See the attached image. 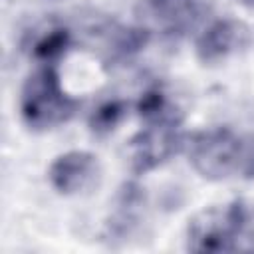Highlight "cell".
<instances>
[{
  "instance_id": "30bf717a",
  "label": "cell",
  "mask_w": 254,
  "mask_h": 254,
  "mask_svg": "<svg viewBox=\"0 0 254 254\" xmlns=\"http://www.w3.org/2000/svg\"><path fill=\"white\" fill-rule=\"evenodd\" d=\"M240 171H242L246 177H254V139H252V143L246 145V149H244V159H242Z\"/></svg>"
},
{
  "instance_id": "52a82bcc",
  "label": "cell",
  "mask_w": 254,
  "mask_h": 254,
  "mask_svg": "<svg viewBox=\"0 0 254 254\" xmlns=\"http://www.w3.org/2000/svg\"><path fill=\"white\" fill-rule=\"evenodd\" d=\"M147 6L157 24L169 34L192 30L204 14V4L200 0H147Z\"/></svg>"
},
{
  "instance_id": "8992f818",
  "label": "cell",
  "mask_w": 254,
  "mask_h": 254,
  "mask_svg": "<svg viewBox=\"0 0 254 254\" xmlns=\"http://www.w3.org/2000/svg\"><path fill=\"white\" fill-rule=\"evenodd\" d=\"M99 177V161L89 151H67L58 155L48 169L50 185L60 194L87 190Z\"/></svg>"
},
{
  "instance_id": "3957f363",
  "label": "cell",
  "mask_w": 254,
  "mask_h": 254,
  "mask_svg": "<svg viewBox=\"0 0 254 254\" xmlns=\"http://www.w3.org/2000/svg\"><path fill=\"white\" fill-rule=\"evenodd\" d=\"M187 155L194 171L210 181H220L242 167L246 143L230 127L194 131L187 139Z\"/></svg>"
},
{
  "instance_id": "7a4b0ae2",
  "label": "cell",
  "mask_w": 254,
  "mask_h": 254,
  "mask_svg": "<svg viewBox=\"0 0 254 254\" xmlns=\"http://www.w3.org/2000/svg\"><path fill=\"white\" fill-rule=\"evenodd\" d=\"M79 101L67 95L54 64H42L32 71L20 93V113L30 129H52L71 119Z\"/></svg>"
},
{
  "instance_id": "5b68a950",
  "label": "cell",
  "mask_w": 254,
  "mask_h": 254,
  "mask_svg": "<svg viewBox=\"0 0 254 254\" xmlns=\"http://www.w3.org/2000/svg\"><path fill=\"white\" fill-rule=\"evenodd\" d=\"M248 40L250 30L244 22L234 18H220L210 22L196 38V56L204 64H214L244 50Z\"/></svg>"
},
{
  "instance_id": "ba28073f",
  "label": "cell",
  "mask_w": 254,
  "mask_h": 254,
  "mask_svg": "<svg viewBox=\"0 0 254 254\" xmlns=\"http://www.w3.org/2000/svg\"><path fill=\"white\" fill-rule=\"evenodd\" d=\"M71 44L69 32L60 26H52L44 30L30 46V54L40 64H54L58 58H62Z\"/></svg>"
},
{
  "instance_id": "6da1fadb",
  "label": "cell",
  "mask_w": 254,
  "mask_h": 254,
  "mask_svg": "<svg viewBox=\"0 0 254 254\" xmlns=\"http://www.w3.org/2000/svg\"><path fill=\"white\" fill-rule=\"evenodd\" d=\"M187 250L254 252V200L236 198L192 216L187 228Z\"/></svg>"
},
{
  "instance_id": "9c48e42d",
  "label": "cell",
  "mask_w": 254,
  "mask_h": 254,
  "mask_svg": "<svg viewBox=\"0 0 254 254\" xmlns=\"http://www.w3.org/2000/svg\"><path fill=\"white\" fill-rule=\"evenodd\" d=\"M127 113V105L125 101L121 99H111V101H105L101 103L89 117V127L95 135H107L111 133L119 123L121 119L125 117Z\"/></svg>"
},
{
  "instance_id": "8fae6325",
  "label": "cell",
  "mask_w": 254,
  "mask_h": 254,
  "mask_svg": "<svg viewBox=\"0 0 254 254\" xmlns=\"http://www.w3.org/2000/svg\"><path fill=\"white\" fill-rule=\"evenodd\" d=\"M242 4H246V6H254V0H240Z\"/></svg>"
},
{
  "instance_id": "277c9868",
  "label": "cell",
  "mask_w": 254,
  "mask_h": 254,
  "mask_svg": "<svg viewBox=\"0 0 254 254\" xmlns=\"http://www.w3.org/2000/svg\"><path fill=\"white\" fill-rule=\"evenodd\" d=\"M181 115L173 107L167 113L147 119L145 127L131 139V165L135 173H147L169 161L183 145Z\"/></svg>"
}]
</instances>
